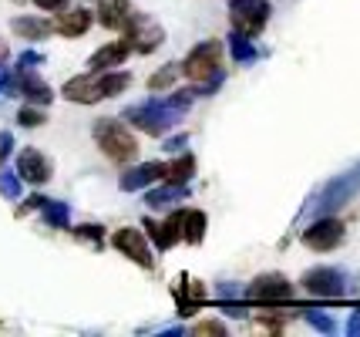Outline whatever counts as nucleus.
Returning <instances> with one entry per match:
<instances>
[{"instance_id": "14", "label": "nucleus", "mask_w": 360, "mask_h": 337, "mask_svg": "<svg viewBox=\"0 0 360 337\" xmlns=\"http://www.w3.org/2000/svg\"><path fill=\"white\" fill-rule=\"evenodd\" d=\"M17 176L34 182V186H41L51 179V162L37 152V148H24L20 155H17Z\"/></svg>"}, {"instance_id": "8", "label": "nucleus", "mask_w": 360, "mask_h": 337, "mask_svg": "<svg viewBox=\"0 0 360 337\" xmlns=\"http://www.w3.org/2000/svg\"><path fill=\"white\" fill-rule=\"evenodd\" d=\"M303 290L314 297H327V300H340L347 290V276L337 267H314L303 276Z\"/></svg>"}, {"instance_id": "6", "label": "nucleus", "mask_w": 360, "mask_h": 337, "mask_svg": "<svg viewBox=\"0 0 360 337\" xmlns=\"http://www.w3.org/2000/svg\"><path fill=\"white\" fill-rule=\"evenodd\" d=\"M243 300H250V304H286V300H293V284L283 273H263L243 290Z\"/></svg>"}, {"instance_id": "24", "label": "nucleus", "mask_w": 360, "mask_h": 337, "mask_svg": "<svg viewBox=\"0 0 360 337\" xmlns=\"http://www.w3.org/2000/svg\"><path fill=\"white\" fill-rule=\"evenodd\" d=\"M229 51H233V58L239 61V65H252L256 61V48H252V37H246V34H236L229 37Z\"/></svg>"}, {"instance_id": "20", "label": "nucleus", "mask_w": 360, "mask_h": 337, "mask_svg": "<svg viewBox=\"0 0 360 337\" xmlns=\"http://www.w3.org/2000/svg\"><path fill=\"white\" fill-rule=\"evenodd\" d=\"M188 196V186H175V182H165L162 189H152V193L145 196V203L152 209H169L175 206V203H182Z\"/></svg>"}, {"instance_id": "15", "label": "nucleus", "mask_w": 360, "mask_h": 337, "mask_svg": "<svg viewBox=\"0 0 360 337\" xmlns=\"http://www.w3.org/2000/svg\"><path fill=\"white\" fill-rule=\"evenodd\" d=\"M360 189V169H354V172H347L344 179H337V182H330L327 193H323V203H320V209L327 212V209H337L344 206L350 196Z\"/></svg>"}, {"instance_id": "5", "label": "nucleus", "mask_w": 360, "mask_h": 337, "mask_svg": "<svg viewBox=\"0 0 360 337\" xmlns=\"http://www.w3.org/2000/svg\"><path fill=\"white\" fill-rule=\"evenodd\" d=\"M269 0H229V20H233L236 34H246V37H256V34L266 27L269 20Z\"/></svg>"}, {"instance_id": "13", "label": "nucleus", "mask_w": 360, "mask_h": 337, "mask_svg": "<svg viewBox=\"0 0 360 337\" xmlns=\"http://www.w3.org/2000/svg\"><path fill=\"white\" fill-rule=\"evenodd\" d=\"M158 179H165V162H141V165L128 169L125 176L118 179V186H122L125 193H139V189L152 186Z\"/></svg>"}, {"instance_id": "10", "label": "nucleus", "mask_w": 360, "mask_h": 337, "mask_svg": "<svg viewBox=\"0 0 360 337\" xmlns=\"http://www.w3.org/2000/svg\"><path fill=\"white\" fill-rule=\"evenodd\" d=\"M111 246H115L118 253H125L128 260H135V263L145 267V270H152V267H155V257H152L148 240H145V233H141V229H118V233L111 236Z\"/></svg>"}, {"instance_id": "1", "label": "nucleus", "mask_w": 360, "mask_h": 337, "mask_svg": "<svg viewBox=\"0 0 360 337\" xmlns=\"http://www.w3.org/2000/svg\"><path fill=\"white\" fill-rule=\"evenodd\" d=\"M128 84H131V75L128 71H88V75H78L64 84V98L68 101H78V105H94L101 98L122 95Z\"/></svg>"}, {"instance_id": "21", "label": "nucleus", "mask_w": 360, "mask_h": 337, "mask_svg": "<svg viewBox=\"0 0 360 337\" xmlns=\"http://www.w3.org/2000/svg\"><path fill=\"white\" fill-rule=\"evenodd\" d=\"M205 236V212L202 209H182V240L199 246Z\"/></svg>"}, {"instance_id": "16", "label": "nucleus", "mask_w": 360, "mask_h": 337, "mask_svg": "<svg viewBox=\"0 0 360 337\" xmlns=\"http://www.w3.org/2000/svg\"><path fill=\"white\" fill-rule=\"evenodd\" d=\"M131 14L135 11L128 0H98V24H105L108 31H125Z\"/></svg>"}, {"instance_id": "3", "label": "nucleus", "mask_w": 360, "mask_h": 337, "mask_svg": "<svg viewBox=\"0 0 360 337\" xmlns=\"http://www.w3.org/2000/svg\"><path fill=\"white\" fill-rule=\"evenodd\" d=\"M222 44L219 41H202V44H195V48L188 51V58L179 65L182 75L195 81V84H212V88H219L222 84Z\"/></svg>"}, {"instance_id": "4", "label": "nucleus", "mask_w": 360, "mask_h": 337, "mask_svg": "<svg viewBox=\"0 0 360 337\" xmlns=\"http://www.w3.org/2000/svg\"><path fill=\"white\" fill-rule=\"evenodd\" d=\"M94 142H98V148H101L111 162H131L135 155H139L135 135H131L122 122H115V118L94 122Z\"/></svg>"}, {"instance_id": "29", "label": "nucleus", "mask_w": 360, "mask_h": 337, "mask_svg": "<svg viewBox=\"0 0 360 337\" xmlns=\"http://www.w3.org/2000/svg\"><path fill=\"white\" fill-rule=\"evenodd\" d=\"M17 122H20L24 129H37V125L44 122V112H37V108H20V115H17Z\"/></svg>"}, {"instance_id": "2", "label": "nucleus", "mask_w": 360, "mask_h": 337, "mask_svg": "<svg viewBox=\"0 0 360 337\" xmlns=\"http://www.w3.org/2000/svg\"><path fill=\"white\" fill-rule=\"evenodd\" d=\"M125 122H131L135 129L148 132V135H165L169 129H175L182 122V108H175L172 101L165 98H152L145 105H131L125 112Z\"/></svg>"}, {"instance_id": "18", "label": "nucleus", "mask_w": 360, "mask_h": 337, "mask_svg": "<svg viewBox=\"0 0 360 337\" xmlns=\"http://www.w3.org/2000/svg\"><path fill=\"white\" fill-rule=\"evenodd\" d=\"M91 27V11L84 7H75V11H58V20H54V31L64 34V37H81V34Z\"/></svg>"}, {"instance_id": "23", "label": "nucleus", "mask_w": 360, "mask_h": 337, "mask_svg": "<svg viewBox=\"0 0 360 337\" xmlns=\"http://www.w3.org/2000/svg\"><path fill=\"white\" fill-rule=\"evenodd\" d=\"M51 31H54L51 20H37V17H17L14 20V34H20L24 41H41Z\"/></svg>"}, {"instance_id": "25", "label": "nucleus", "mask_w": 360, "mask_h": 337, "mask_svg": "<svg viewBox=\"0 0 360 337\" xmlns=\"http://www.w3.org/2000/svg\"><path fill=\"white\" fill-rule=\"evenodd\" d=\"M41 212H44V223L54 226V229H64L68 226V203H54V199H41Z\"/></svg>"}, {"instance_id": "9", "label": "nucleus", "mask_w": 360, "mask_h": 337, "mask_svg": "<svg viewBox=\"0 0 360 337\" xmlns=\"http://www.w3.org/2000/svg\"><path fill=\"white\" fill-rule=\"evenodd\" d=\"M340 243H344V223H340V220L320 216L310 229H303V246H310V250H316V253L337 250Z\"/></svg>"}, {"instance_id": "7", "label": "nucleus", "mask_w": 360, "mask_h": 337, "mask_svg": "<svg viewBox=\"0 0 360 337\" xmlns=\"http://www.w3.org/2000/svg\"><path fill=\"white\" fill-rule=\"evenodd\" d=\"M125 41L131 51H139V54H152V51L165 41V31H162V24L152 20V17L145 14H131V20L125 24Z\"/></svg>"}, {"instance_id": "22", "label": "nucleus", "mask_w": 360, "mask_h": 337, "mask_svg": "<svg viewBox=\"0 0 360 337\" xmlns=\"http://www.w3.org/2000/svg\"><path fill=\"white\" fill-rule=\"evenodd\" d=\"M195 176V159L182 152L179 159H172L165 165V182H175V186H188V179Z\"/></svg>"}, {"instance_id": "37", "label": "nucleus", "mask_w": 360, "mask_h": 337, "mask_svg": "<svg viewBox=\"0 0 360 337\" xmlns=\"http://www.w3.org/2000/svg\"><path fill=\"white\" fill-rule=\"evenodd\" d=\"M347 331H350V334H360V310H357V314H350V321H347Z\"/></svg>"}, {"instance_id": "34", "label": "nucleus", "mask_w": 360, "mask_h": 337, "mask_svg": "<svg viewBox=\"0 0 360 337\" xmlns=\"http://www.w3.org/2000/svg\"><path fill=\"white\" fill-rule=\"evenodd\" d=\"M11 145H14V139H11V132H0V159H7Z\"/></svg>"}, {"instance_id": "35", "label": "nucleus", "mask_w": 360, "mask_h": 337, "mask_svg": "<svg viewBox=\"0 0 360 337\" xmlns=\"http://www.w3.org/2000/svg\"><path fill=\"white\" fill-rule=\"evenodd\" d=\"M7 88H11V71H7V68L0 65V95H4Z\"/></svg>"}, {"instance_id": "17", "label": "nucleus", "mask_w": 360, "mask_h": 337, "mask_svg": "<svg viewBox=\"0 0 360 337\" xmlns=\"http://www.w3.org/2000/svg\"><path fill=\"white\" fill-rule=\"evenodd\" d=\"M128 54H131V48H128V41L122 37V41H111V44H105V48L94 51L91 61H88V68H91V71H108V68L122 65Z\"/></svg>"}, {"instance_id": "30", "label": "nucleus", "mask_w": 360, "mask_h": 337, "mask_svg": "<svg viewBox=\"0 0 360 337\" xmlns=\"http://www.w3.org/2000/svg\"><path fill=\"white\" fill-rule=\"evenodd\" d=\"M75 236H78V240H91L94 246H101V226H78Z\"/></svg>"}, {"instance_id": "33", "label": "nucleus", "mask_w": 360, "mask_h": 337, "mask_svg": "<svg viewBox=\"0 0 360 337\" xmlns=\"http://www.w3.org/2000/svg\"><path fill=\"white\" fill-rule=\"evenodd\" d=\"M34 4H37L41 11H64L71 0H34Z\"/></svg>"}, {"instance_id": "32", "label": "nucleus", "mask_w": 360, "mask_h": 337, "mask_svg": "<svg viewBox=\"0 0 360 337\" xmlns=\"http://www.w3.org/2000/svg\"><path fill=\"white\" fill-rule=\"evenodd\" d=\"M34 65H41V54L37 51H24L20 61H17V68H34Z\"/></svg>"}, {"instance_id": "19", "label": "nucleus", "mask_w": 360, "mask_h": 337, "mask_svg": "<svg viewBox=\"0 0 360 337\" xmlns=\"http://www.w3.org/2000/svg\"><path fill=\"white\" fill-rule=\"evenodd\" d=\"M202 300H205L202 284H199V280H188V276H179V284H175V304H179V314H192Z\"/></svg>"}, {"instance_id": "27", "label": "nucleus", "mask_w": 360, "mask_h": 337, "mask_svg": "<svg viewBox=\"0 0 360 337\" xmlns=\"http://www.w3.org/2000/svg\"><path fill=\"white\" fill-rule=\"evenodd\" d=\"M303 317L314 324L316 331H323V334H333L337 331V324H333V317H327V314H316V310H303Z\"/></svg>"}, {"instance_id": "11", "label": "nucleus", "mask_w": 360, "mask_h": 337, "mask_svg": "<svg viewBox=\"0 0 360 337\" xmlns=\"http://www.w3.org/2000/svg\"><path fill=\"white\" fill-rule=\"evenodd\" d=\"M11 88H14L17 95H24L27 101H34V105H47L54 98V91L34 75V68H17V75L11 78Z\"/></svg>"}, {"instance_id": "26", "label": "nucleus", "mask_w": 360, "mask_h": 337, "mask_svg": "<svg viewBox=\"0 0 360 337\" xmlns=\"http://www.w3.org/2000/svg\"><path fill=\"white\" fill-rule=\"evenodd\" d=\"M175 78H179V65H165L162 71H155L148 78V91H165V88L175 84Z\"/></svg>"}, {"instance_id": "28", "label": "nucleus", "mask_w": 360, "mask_h": 337, "mask_svg": "<svg viewBox=\"0 0 360 337\" xmlns=\"http://www.w3.org/2000/svg\"><path fill=\"white\" fill-rule=\"evenodd\" d=\"M0 193L7 196V199H17L20 196V179L14 172H0Z\"/></svg>"}, {"instance_id": "36", "label": "nucleus", "mask_w": 360, "mask_h": 337, "mask_svg": "<svg viewBox=\"0 0 360 337\" xmlns=\"http://www.w3.org/2000/svg\"><path fill=\"white\" fill-rule=\"evenodd\" d=\"M165 148H172V152L186 148V135H175V139H169V142H165Z\"/></svg>"}, {"instance_id": "31", "label": "nucleus", "mask_w": 360, "mask_h": 337, "mask_svg": "<svg viewBox=\"0 0 360 337\" xmlns=\"http://www.w3.org/2000/svg\"><path fill=\"white\" fill-rule=\"evenodd\" d=\"M192 334H226V324L222 321H205V324H195L192 327Z\"/></svg>"}, {"instance_id": "12", "label": "nucleus", "mask_w": 360, "mask_h": 337, "mask_svg": "<svg viewBox=\"0 0 360 337\" xmlns=\"http://www.w3.org/2000/svg\"><path fill=\"white\" fill-rule=\"evenodd\" d=\"M145 229L155 243L158 250H172L175 243L182 240V209H175L165 223H155V220H145Z\"/></svg>"}]
</instances>
